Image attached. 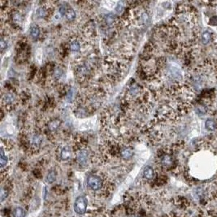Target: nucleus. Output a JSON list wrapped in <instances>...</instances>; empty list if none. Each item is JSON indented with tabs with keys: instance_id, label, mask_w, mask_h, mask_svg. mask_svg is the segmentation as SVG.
<instances>
[{
	"instance_id": "f257e3e1",
	"label": "nucleus",
	"mask_w": 217,
	"mask_h": 217,
	"mask_svg": "<svg viewBox=\"0 0 217 217\" xmlns=\"http://www.w3.org/2000/svg\"><path fill=\"white\" fill-rule=\"evenodd\" d=\"M88 206V200L85 196H80L77 198L74 203V211L78 215H83L85 213Z\"/></svg>"
},
{
	"instance_id": "f03ea898",
	"label": "nucleus",
	"mask_w": 217,
	"mask_h": 217,
	"mask_svg": "<svg viewBox=\"0 0 217 217\" xmlns=\"http://www.w3.org/2000/svg\"><path fill=\"white\" fill-rule=\"evenodd\" d=\"M87 185L90 189H91L93 190L97 191L101 190L103 185V180H102L101 177H99V176L90 175L87 179Z\"/></svg>"
},
{
	"instance_id": "7ed1b4c3",
	"label": "nucleus",
	"mask_w": 217,
	"mask_h": 217,
	"mask_svg": "<svg viewBox=\"0 0 217 217\" xmlns=\"http://www.w3.org/2000/svg\"><path fill=\"white\" fill-rule=\"evenodd\" d=\"M53 11L51 8V6H47V5H42L40 7H38L37 9V16L38 18H42V19H48L49 17L51 16V15H53Z\"/></svg>"
},
{
	"instance_id": "20e7f679",
	"label": "nucleus",
	"mask_w": 217,
	"mask_h": 217,
	"mask_svg": "<svg viewBox=\"0 0 217 217\" xmlns=\"http://www.w3.org/2000/svg\"><path fill=\"white\" fill-rule=\"evenodd\" d=\"M77 162L79 164L82 165V166H86L89 163V160H90V153L85 148H81V150H79L77 152Z\"/></svg>"
},
{
	"instance_id": "39448f33",
	"label": "nucleus",
	"mask_w": 217,
	"mask_h": 217,
	"mask_svg": "<svg viewBox=\"0 0 217 217\" xmlns=\"http://www.w3.org/2000/svg\"><path fill=\"white\" fill-rule=\"evenodd\" d=\"M16 99V97L15 95V94L11 92L6 93L2 97V103L3 105H7V106H11L13 104Z\"/></svg>"
},
{
	"instance_id": "423d86ee",
	"label": "nucleus",
	"mask_w": 217,
	"mask_h": 217,
	"mask_svg": "<svg viewBox=\"0 0 217 217\" xmlns=\"http://www.w3.org/2000/svg\"><path fill=\"white\" fill-rule=\"evenodd\" d=\"M120 155L124 159H129L133 155V148H131L130 146H125L121 148Z\"/></svg>"
},
{
	"instance_id": "0eeeda50",
	"label": "nucleus",
	"mask_w": 217,
	"mask_h": 217,
	"mask_svg": "<svg viewBox=\"0 0 217 217\" xmlns=\"http://www.w3.org/2000/svg\"><path fill=\"white\" fill-rule=\"evenodd\" d=\"M161 163H162L163 167H164V168H171L174 163L173 158L170 155L165 154L161 159Z\"/></svg>"
},
{
	"instance_id": "6e6552de",
	"label": "nucleus",
	"mask_w": 217,
	"mask_h": 217,
	"mask_svg": "<svg viewBox=\"0 0 217 217\" xmlns=\"http://www.w3.org/2000/svg\"><path fill=\"white\" fill-rule=\"evenodd\" d=\"M72 151L69 146H64L60 151V158L62 160H68L72 158Z\"/></svg>"
},
{
	"instance_id": "1a4fd4ad",
	"label": "nucleus",
	"mask_w": 217,
	"mask_h": 217,
	"mask_svg": "<svg viewBox=\"0 0 217 217\" xmlns=\"http://www.w3.org/2000/svg\"><path fill=\"white\" fill-rule=\"evenodd\" d=\"M60 120H59V119H53L51 121L48 122V124H47V129L51 132H55V131L58 130L59 128L60 127Z\"/></svg>"
},
{
	"instance_id": "9d476101",
	"label": "nucleus",
	"mask_w": 217,
	"mask_h": 217,
	"mask_svg": "<svg viewBox=\"0 0 217 217\" xmlns=\"http://www.w3.org/2000/svg\"><path fill=\"white\" fill-rule=\"evenodd\" d=\"M11 18H12V21L14 24H17V25H21L22 21H23V16L20 12L18 11H14L11 15Z\"/></svg>"
},
{
	"instance_id": "9b49d317",
	"label": "nucleus",
	"mask_w": 217,
	"mask_h": 217,
	"mask_svg": "<svg viewBox=\"0 0 217 217\" xmlns=\"http://www.w3.org/2000/svg\"><path fill=\"white\" fill-rule=\"evenodd\" d=\"M69 48L71 50V51H72V52H78V51H80V50L81 48L80 42L78 40H77V39L71 40L69 43Z\"/></svg>"
},
{
	"instance_id": "f8f14e48",
	"label": "nucleus",
	"mask_w": 217,
	"mask_h": 217,
	"mask_svg": "<svg viewBox=\"0 0 217 217\" xmlns=\"http://www.w3.org/2000/svg\"><path fill=\"white\" fill-rule=\"evenodd\" d=\"M205 127L206 129L209 131L216 130L217 128L216 121L215 120H213V119H208V120L205 122Z\"/></svg>"
},
{
	"instance_id": "ddd939ff",
	"label": "nucleus",
	"mask_w": 217,
	"mask_h": 217,
	"mask_svg": "<svg viewBox=\"0 0 217 217\" xmlns=\"http://www.w3.org/2000/svg\"><path fill=\"white\" fill-rule=\"evenodd\" d=\"M40 36V28L38 26V25H33V26L31 27L30 29V37L33 38V39H38Z\"/></svg>"
},
{
	"instance_id": "4468645a",
	"label": "nucleus",
	"mask_w": 217,
	"mask_h": 217,
	"mask_svg": "<svg viewBox=\"0 0 217 217\" xmlns=\"http://www.w3.org/2000/svg\"><path fill=\"white\" fill-rule=\"evenodd\" d=\"M143 176L146 179L151 180L155 176V172L154 169L150 166H148L146 168H145L144 172H143Z\"/></svg>"
},
{
	"instance_id": "2eb2a0df",
	"label": "nucleus",
	"mask_w": 217,
	"mask_h": 217,
	"mask_svg": "<svg viewBox=\"0 0 217 217\" xmlns=\"http://www.w3.org/2000/svg\"><path fill=\"white\" fill-rule=\"evenodd\" d=\"M65 17L69 21H72V20H74L76 19V12L75 11L73 10L71 7H68L66 10V12H65Z\"/></svg>"
},
{
	"instance_id": "dca6fc26",
	"label": "nucleus",
	"mask_w": 217,
	"mask_h": 217,
	"mask_svg": "<svg viewBox=\"0 0 217 217\" xmlns=\"http://www.w3.org/2000/svg\"><path fill=\"white\" fill-rule=\"evenodd\" d=\"M56 178H57V173L55 170H51L46 176V181L50 184L55 182L56 181Z\"/></svg>"
},
{
	"instance_id": "f3484780",
	"label": "nucleus",
	"mask_w": 217,
	"mask_h": 217,
	"mask_svg": "<svg viewBox=\"0 0 217 217\" xmlns=\"http://www.w3.org/2000/svg\"><path fill=\"white\" fill-rule=\"evenodd\" d=\"M13 217H25V211L22 207H16L12 212Z\"/></svg>"
},
{
	"instance_id": "a211bd4d",
	"label": "nucleus",
	"mask_w": 217,
	"mask_h": 217,
	"mask_svg": "<svg viewBox=\"0 0 217 217\" xmlns=\"http://www.w3.org/2000/svg\"><path fill=\"white\" fill-rule=\"evenodd\" d=\"M1 157H0V164H1V168H4L7 164V162H8V159H7V155H5V154H4V150H3V148L2 147L1 148Z\"/></svg>"
},
{
	"instance_id": "6ab92c4d",
	"label": "nucleus",
	"mask_w": 217,
	"mask_h": 217,
	"mask_svg": "<svg viewBox=\"0 0 217 217\" xmlns=\"http://www.w3.org/2000/svg\"><path fill=\"white\" fill-rule=\"evenodd\" d=\"M211 38V33L208 32V31H205V32L203 33L202 34V42H203L204 45H207L210 42Z\"/></svg>"
},
{
	"instance_id": "aec40b11",
	"label": "nucleus",
	"mask_w": 217,
	"mask_h": 217,
	"mask_svg": "<svg viewBox=\"0 0 217 217\" xmlns=\"http://www.w3.org/2000/svg\"><path fill=\"white\" fill-rule=\"evenodd\" d=\"M116 21V17L112 14H108L105 16V22L107 23V25H111L115 23Z\"/></svg>"
},
{
	"instance_id": "412c9836",
	"label": "nucleus",
	"mask_w": 217,
	"mask_h": 217,
	"mask_svg": "<svg viewBox=\"0 0 217 217\" xmlns=\"http://www.w3.org/2000/svg\"><path fill=\"white\" fill-rule=\"evenodd\" d=\"M7 194H8V193H7V190L6 189L2 188V190H1V195H0L1 196V202L2 203L7 198Z\"/></svg>"
},
{
	"instance_id": "4be33fe9",
	"label": "nucleus",
	"mask_w": 217,
	"mask_h": 217,
	"mask_svg": "<svg viewBox=\"0 0 217 217\" xmlns=\"http://www.w3.org/2000/svg\"><path fill=\"white\" fill-rule=\"evenodd\" d=\"M116 11L117 13H122V12H124V3H122V2L118 3L116 7Z\"/></svg>"
},
{
	"instance_id": "5701e85b",
	"label": "nucleus",
	"mask_w": 217,
	"mask_h": 217,
	"mask_svg": "<svg viewBox=\"0 0 217 217\" xmlns=\"http://www.w3.org/2000/svg\"><path fill=\"white\" fill-rule=\"evenodd\" d=\"M7 47V41H5L3 38L1 39V42H0V49H1V51L3 52V51L6 49Z\"/></svg>"
},
{
	"instance_id": "b1692460",
	"label": "nucleus",
	"mask_w": 217,
	"mask_h": 217,
	"mask_svg": "<svg viewBox=\"0 0 217 217\" xmlns=\"http://www.w3.org/2000/svg\"><path fill=\"white\" fill-rule=\"evenodd\" d=\"M209 25H211L212 26H217V16H214L210 18L209 20Z\"/></svg>"
},
{
	"instance_id": "393cba45",
	"label": "nucleus",
	"mask_w": 217,
	"mask_h": 217,
	"mask_svg": "<svg viewBox=\"0 0 217 217\" xmlns=\"http://www.w3.org/2000/svg\"><path fill=\"white\" fill-rule=\"evenodd\" d=\"M135 217H140V216H135Z\"/></svg>"
}]
</instances>
